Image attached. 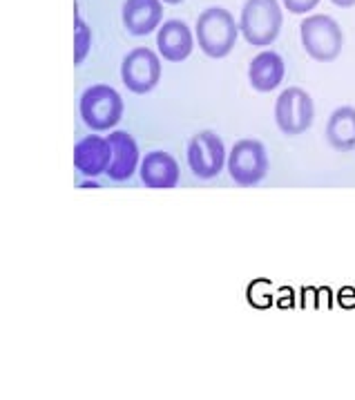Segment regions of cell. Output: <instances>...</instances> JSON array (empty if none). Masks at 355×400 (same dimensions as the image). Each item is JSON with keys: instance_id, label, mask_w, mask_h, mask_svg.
Listing matches in <instances>:
<instances>
[{"instance_id": "1", "label": "cell", "mask_w": 355, "mask_h": 400, "mask_svg": "<svg viewBox=\"0 0 355 400\" xmlns=\"http://www.w3.org/2000/svg\"><path fill=\"white\" fill-rule=\"evenodd\" d=\"M195 36L201 52L208 59H226L239 38V25L223 7H208L197 18Z\"/></svg>"}, {"instance_id": "2", "label": "cell", "mask_w": 355, "mask_h": 400, "mask_svg": "<svg viewBox=\"0 0 355 400\" xmlns=\"http://www.w3.org/2000/svg\"><path fill=\"white\" fill-rule=\"evenodd\" d=\"M284 14L279 0H246L239 16V34L248 45L266 47L277 40Z\"/></svg>"}, {"instance_id": "3", "label": "cell", "mask_w": 355, "mask_h": 400, "mask_svg": "<svg viewBox=\"0 0 355 400\" xmlns=\"http://www.w3.org/2000/svg\"><path fill=\"white\" fill-rule=\"evenodd\" d=\"M123 99L112 85L96 83L90 85L88 90L81 94L79 101V112L83 123L94 132H107L114 130L118 121L123 118Z\"/></svg>"}, {"instance_id": "4", "label": "cell", "mask_w": 355, "mask_h": 400, "mask_svg": "<svg viewBox=\"0 0 355 400\" xmlns=\"http://www.w3.org/2000/svg\"><path fill=\"white\" fill-rule=\"evenodd\" d=\"M302 47L317 63H333L344 47V34L336 18L326 14H313L299 23Z\"/></svg>"}, {"instance_id": "5", "label": "cell", "mask_w": 355, "mask_h": 400, "mask_svg": "<svg viewBox=\"0 0 355 400\" xmlns=\"http://www.w3.org/2000/svg\"><path fill=\"white\" fill-rule=\"evenodd\" d=\"M226 166H228L230 179L242 188L257 186L271 168L268 153L262 141L257 139H242L230 150V155L226 157Z\"/></svg>"}, {"instance_id": "6", "label": "cell", "mask_w": 355, "mask_h": 400, "mask_svg": "<svg viewBox=\"0 0 355 400\" xmlns=\"http://www.w3.org/2000/svg\"><path fill=\"white\" fill-rule=\"evenodd\" d=\"M315 103L302 88H286L275 101V123L288 137L304 134L313 125Z\"/></svg>"}, {"instance_id": "7", "label": "cell", "mask_w": 355, "mask_h": 400, "mask_svg": "<svg viewBox=\"0 0 355 400\" xmlns=\"http://www.w3.org/2000/svg\"><path fill=\"white\" fill-rule=\"evenodd\" d=\"M161 59L150 47H134L121 63V81L132 94H150L161 81Z\"/></svg>"}, {"instance_id": "8", "label": "cell", "mask_w": 355, "mask_h": 400, "mask_svg": "<svg viewBox=\"0 0 355 400\" xmlns=\"http://www.w3.org/2000/svg\"><path fill=\"white\" fill-rule=\"evenodd\" d=\"M186 157L197 179H214L226 166V146L219 134H214L212 130H203L190 139Z\"/></svg>"}, {"instance_id": "9", "label": "cell", "mask_w": 355, "mask_h": 400, "mask_svg": "<svg viewBox=\"0 0 355 400\" xmlns=\"http://www.w3.org/2000/svg\"><path fill=\"white\" fill-rule=\"evenodd\" d=\"M107 144H110L112 157H110V166H107L105 175L112 181L132 179V175L136 172V166L141 164L136 139L130 132H125V130H112V132L107 134Z\"/></svg>"}, {"instance_id": "10", "label": "cell", "mask_w": 355, "mask_h": 400, "mask_svg": "<svg viewBox=\"0 0 355 400\" xmlns=\"http://www.w3.org/2000/svg\"><path fill=\"white\" fill-rule=\"evenodd\" d=\"M157 49L170 63L186 61L195 49V34L179 18H170L157 31Z\"/></svg>"}, {"instance_id": "11", "label": "cell", "mask_w": 355, "mask_h": 400, "mask_svg": "<svg viewBox=\"0 0 355 400\" xmlns=\"http://www.w3.org/2000/svg\"><path fill=\"white\" fill-rule=\"evenodd\" d=\"M112 150L107 144V137L101 134H88L74 148V168H77L83 177H101L110 166Z\"/></svg>"}, {"instance_id": "12", "label": "cell", "mask_w": 355, "mask_h": 400, "mask_svg": "<svg viewBox=\"0 0 355 400\" xmlns=\"http://www.w3.org/2000/svg\"><path fill=\"white\" fill-rule=\"evenodd\" d=\"M139 175H141V183L145 188L168 190L179 183L181 170H179L177 159L170 153H166V150H152V153H148L143 157Z\"/></svg>"}, {"instance_id": "13", "label": "cell", "mask_w": 355, "mask_h": 400, "mask_svg": "<svg viewBox=\"0 0 355 400\" xmlns=\"http://www.w3.org/2000/svg\"><path fill=\"white\" fill-rule=\"evenodd\" d=\"M121 18L130 36H148L164 20V3L161 0H125Z\"/></svg>"}, {"instance_id": "14", "label": "cell", "mask_w": 355, "mask_h": 400, "mask_svg": "<svg viewBox=\"0 0 355 400\" xmlns=\"http://www.w3.org/2000/svg\"><path fill=\"white\" fill-rule=\"evenodd\" d=\"M286 77V63L277 52L266 49L251 61L248 65V83L255 92H273L282 85Z\"/></svg>"}, {"instance_id": "15", "label": "cell", "mask_w": 355, "mask_h": 400, "mask_svg": "<svg viewBox=\"0 0 355 400\" xmlns=\"http://www.w3.org/2000/svg\"><path fill=\"white\" fill-rule=\"evenodd\" d=\"M326 144L338 153L355 150V107L340 105L326 121Z\"/></svg>"}, {"instance_id": "16", "label": "cell", "mask_w": 355, "mask_h": 400, "mask_svg": "<svg viewBox=\"0 0 355 400\" xmlns=\"http://www.w3.org/2000/svg\"><path fill=\"white\" fill-rule=\"evenodd\" d=\"M92 49V29L74 7V65H81Z\"/></svg>"}, {"instance_id": "17", "label": "cell", "mask_w": 355, "mask_h": 400, "mask_svg": "<svg viewBox=\"0 0 355 400\" xmlns=\"http://www.w3.org/2000/svg\"><path fill=\"white\" fill-rule=\"evenodd\" d=\"M282 5L288 9L290 14H297V16H304L308 12L320 5V0H282Z\"/></svg>"}, {"instance_id": "18", "label": "cell", "mask_w": 355, "mask_h": 400, "mask_svg": "<svg viewBox=\"0 0 355 400\" xmlns=\"http://www.w3.org/2000/svg\"><path fill=\"white\" fill-rule=\"evenodd\" d=\"M333 5L336 7H340V9H351V7H355V0H331Z\"/></svg>"}, {"instance_id": "19", "label": "cell", "mask_w": 355, "mask_h": 400, "mask_svg": "<svg viewBox=\"0 0 355 400\" xmlns=\"http://www.w3.org/2000/svg\"><path fill=\"white\" fill-rule=\"evenodd\" d=\"M96 186H99L96 181H83V183H81V188H96Z\"/></svg>"}, {"instance_id": "20", "label": "cell", "mask_w": 355, "mask_h": 400, "mask_svg": "<svg viewBox=\"0 0 355 400\" xmlns=\"http://www.w3.org/2000/svg\"><path fill=\"white\" fill-rule=\"evenodd\" d=\"M161 3H166V5H181L184 0H161Z\"/></svg>"}]
</instances>
